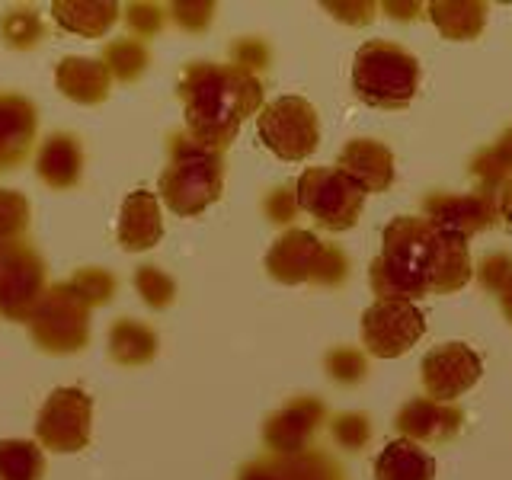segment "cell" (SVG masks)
Returning <instances> with one entry per match:
<instances>
[{
  "mask_svg": "<svg viewBox=\"0 0 512 480\" xmlns=\"http://www.w3.org/2000/svg\"><path fill=\"white\" fill-rule=\"evenodd\" d=\"M474 263L468 240L445 234L420 215L394 218L381 234V253L368 266L378 298L416 301L423 295H448L471 282Z\"/></svg>",
  "mask_w": 512,
  "mask_h": 480,
  "instance_id": "obj_1",
  "label": "cell"
},
{
  "mask_svg": "<svg viewBox=\"0 0 512 480\" xmlns=\"http://www.w3.org/2000/svg\"><path fill=\"white\" fill-rule=\"evenodd\" d=\"M176 96L183 103L186 132L224 154L240 125L263 109V80L237 64L192 61L180 74Z\"/></svg>",
  "mask_w": 512,
  "mask_h": 480,
  "instance_id": "obj_2",
  "label": "cell"
},
{
  "mask_svg": "<svg viewBox=\"0 0 512 480\" xmlns=\"http://www.w3.org/2000/svg\"><path fill=\"white\" fill-rule=\"evenodd\" d=\"M224 189V157L205 148L189 132H173L167 138V167L160 173V199L173 215L192 218L221 199Z\"/></svg>",
  "mask_w": 512,
  "mask_h": 480,
  "instance_id": "obj_3",
  "label": "cell"
},
{
  "mask_svg": "<svg viewBox=\"0 0 512 480\" xmlns=\"http://www.w3.org/2000/svg\"><path fill=\"white\" fill-rule=\"evenodd\" d=\"M420 87V64L404 45L388 39L365 42L352 61V90L375 109H407Z\"/></svg>",
  "mask_w": 512,
  "mask_h": 480,
  "instance_id": "obj_4",
  "label": "cell"
},
{
  "mask_svg": "<svg viewBox=\"0 0 512 480\" xmlns=\"http://www.w3.org/2000/svg\"><path fill=\"white\" fill-rule=\"evenodd\" d=\"M266 272L282 285L314 282L336 288L349 276V256L330 240H320L314 231L292 228L269 247Z\"/></svg>",
  "mask_w": 512,
  "mask_h": 480,
  "instance_id": "obj_5",
  "label": "cell"
},
{
  "mask_svg": "<svg viewBox=\"0 0 512 480\" xmlns=\"http://www.w3.org/2000/svg\"><path fill=\"white\" fill-rule=\"evenodd\" d=\"M90 314L93 308L74 292L71 282H58L45 288L26 327L42 352L71 356L90 343Z\"/></svg>",
  "mask_w": 512,
  "mask_h": 480,
  "instance_id": "obj_6",
  "label": "cell"
},
{
  "mask_svg": "<svg viewBox=\"0 0 512 480\" xmlns=\"http://www.w3.org/2000/svg\"><path fill=\"white\" fill-rule=\"evenodd\" d=\"M295 199L320 228L340 234L359 221L365 192L336 167H308L295 180Z\"/></svg>",
  "mask_w": 512,
  "mask_h": 480,
  "instance_id": "obj_7",
  "label": "cell"
},
{
  "mask_svg": "<svg viewBox=\"0 0 512 480\" xmlns=\"http://www.w3.org/2000/svg\"><path fill=\"white\" fill-rule=\"evenodd\" d=\"M256 132L279 160H304L320 144V119L304 96H279L260 109Z\"/></svg>",
  "mask_w": 512,
  "mask_h": 480,
  "instance_id": "obj_8",
  "label": "cell"
},
{
  "mask_svg": "<svg viewBox=\"0 0 512 480\" xmlns=\"http://www.w3.org/2000/svg\"><path fill=\"white\" fill-rule=\"evenodd\" d=\"M426 333V314L416 301L378 298L362 314V343L375 359H397L410 352Z\"/></svg>",
  "mask_w": 512,
  "mask_h": 480,
  "instance_id": "obj_9",
  "label": "cell"
},
{
  "mask_svg": "<svg viewBox=\"0 0 512 480\" xmlns=\"http://www.w3.org/2000/svg\"><path fill=\"white\" fill-rule=\"evenodd\" d=\"M93 397L84 388H58L48 394L36 423V439L48 452L71 455L90 442Z\"/></svg>",
  "mask_w": 512,
  "mask_h": 480,
  "instance_id": "obj_10",
  "label": "cell"
},
{
  "mask_svg": "<svg viewBox=\"0 0 512 480\" xmlns=\"http://www.w3.org/2000/svg\"><path fill=\"white\" fill-rule=\"evenodd\" d=\"M423 388L429 400L439 404H452L455 397H461L468 388H474L477 378L484 375L480 356L464 343H442L423 359Z\"/></svg>",
  "mask_w": 512,
  "mask_h": 480,
  "instance_id": "obj_11",
  "label": "cell"
},
{
  "mask_svg": "<svg viewBox=\"0 0 512 480\" xmlns=\"http://www.w3.org/2000/svg\"><path fill=\"white\" fill-rule=\"evenodd\" d=\"M327 407L317 397H295L288 404L272 413L263 426V439L272 455H295L304 452L314 432L324 426Z\"/></svg>",
  "mask_w": 512,
  "mask_h": 480,
  "instance_id": "obj_12",
  "label": "cell"
},
{
  "mask_svg": "<svg viewBox=\"0 0 512 480\" xmlns=\"http://www.w3.org/2000/svg\"><path fill=\"white\" fill-rule=\"evenodd\" d=\"M426 221L436 224L445 234H458L468 240L471 234L490 231L500 221V208L484 192H471V196H429L423 202Z\"/></svg>",
  "mask_w": 512,
  "mask_h": 480,
  "instance_id": "obj_13",
  "label": "cell"
},
{
  "mask_svg": "<svg viewBox=\"0 0 512 480\" xmlns=\"http://www.w3.org/2000/svg\"><path fill=\"white\" fill-rule=\"evenodd\" d=\"M39 109L23 93H0V173L16 170L32 154Z\"/></svg>",
  "mask_w": 512,
  "mask_h": 480,
  "instance_id": "obj_14",
  "label": "cell"
},
{
  "mask_svg": "<svg viewBox=\"0 0 512 480\" xmlns=\"http://www.w3.org/2000/svg\"><path fill=\"white\" fill-rule=\"evenodd\" d=\"M237 480H346L327 452L304 448L295 455H266L244 464Z\"/></svg>",
  "mask_w": 512,
  "mask_h": 480,
  "instance_id": "obj_15",
  "label": "cell"
},
{
  "mask_svg": "<svg viewBox=\"0 0 512 480\" xmlns=\"http://www.w3.org/2000/svg\"><path fill=\"white\" fill-rule=\"evenodd\" d=\"M116 237L122 250L128 253H144L160 244V237H164V215H160V199L154 192L148 189L128 192L119 212Z\"/></svg>",
  "mask_w": 512,
  "mask_h": 480,
  "instance_id": "obj_16",
  "label": "cell"
},
{
  "mask_svg": "<svg viewBox=\"0 0 512 480\" xmlns=\"http://www.w3.org/2000/svg\"><path fill=\"white\" fill-rule=\"evenodd\" d=\"M336 170L346 173L365 196L368 192H384L394 183V154L381 141L356 138L336 157Z\"/></svg>",
  "mask_w": 512,
  "mask_h": 480,
  "instance_id": "obj_17",
  "label": "cell"
},
{
  "mask_svg": "<svg viewBox=\"0 0 512 480\" xmlns=\"http://www.w3.org/2000/svg\"><path fill=\"white\" fill-rule=\"evenodd\" d=\"M464 416L455 404H439V400L416 397L400 410L397 432L410 442H445L458 436Z\"/></svg>",
  "mask_w": 512,
  "mask_h": 480,
  "instance_id": "obj_18",
  "label": "cell"
},
{
  "mask_svg": "<svg viewBox=\"0 0 512 480\" xmlns=\"http://www.w3.org/2000/svg\"><path fill=\"white\" fill-rule=\"evenodd\" d=\"M55 84L58 90L68 96V100L80 103V106H100L109 100L112 90V74L103 64V58H80L71 55L58 61L55 68Z\"/></svg>",
  "mask_w": 512,
  "mask_h": 480,
  "instance_id": "obj_19",
  "label": "cell"
},
{
  "mask_svg": "<svg viewBox=\"0 0 512 480\" xmlns=\"http://www.w3.org/2000/svg\"><path fill=\"white\" fill-rule=\"evenodd\" d=\"M36 173H39V180L52 189L77 186L80 173H84V144L71 132L48 135L36 154Z\"/></svg>",
  "mask_w": 512,
  "mask_h": 480,
  "instance_id": "obj_20",
  "label": "cell"
},
{
  "mask_svg": "<svg viewBox=\"0 0 512 480\" xmlns=\"http://www.w3.org/2000/svg\"><path fill=\"white\" fill-rule=\"evenodd\" d=\"M52 16L58 29L71 32V36H84V39H100L116 26L119 20V4H109V0H58L52 4Z\"/></svg>",
  "mask_w": 512,
  "mask_h": 480,
  "instance_id": "obj_21",
  "label": "cell"
},
{
  "mask_svg": "<svg viewBox=\"0 0 512 480\" xmlns=\"http://www.w3.org/2000/svg\"><path fill=\"white\" fill-rule=\"evenodd\" d=\"M375 480H436V461L416 442L394 439L375 461Z\"/></svg>",
  "mask_w": 512,
  "mask_h": 480,
  "instance_id": "obj_22",
  "label": "cell"
},
{
  "mask_svg": "<svg viewBox=\"0 0 512 480\" xmlns=\"http://www.w3.org/2000/svg\"><path fill=\"white\" fill-rule=\"evenodd\" d=\"M109 356L119 365H148L157 356V333L132 317H119L109 327Z\"/></svg>",
  "mask_w": 512,
  "mask_h": 480,
  "instance_id": "obj_23",
  "label": "cell"
},
{
  "mask_svg": "<svg viewBox=\"0 0 512 480\" xmlns=\"http://www.w3.org/2000/svg\"><path fill=\"white\" fill-rule=\"evenodd\" d=\"M429 20L436 23V29L445 39H477L484 32L487 23V4H474V0H461V4H448V0H436L426 7Z\"/></svg>",
  "mask_w": 512,
  "mask_h": 480,
  "instance_id": "obj_24",
  "label": "cell"
},
{
  "mask_svg": "<svg viewBox=\"0 0 512 480\" xmlns=\"http://www.w3.org/2000/svg\"><path fill=\"white\" fill-rule=\"evenodd\" d=\"M45 474L42 445L32 439L0 442V480H39Z\"/></svg>",
  "mask_w": 512,
  "mask_h": 480,
  "instance_id": "obj_25",
  "label": "cell"
},
{
  "mask_svg": "<svg viewBox=\"0 0 512 480\" xmlns=\"http://www.w3.org/2000/svg\"><path fill=\"white\" fill-rule=\"evenodd\" d=\"M471 173L480 180V192H484L487 199H493V192L506 180H512V128L500 141L490 144V148H484L474 157Z\"/></svg>",
  "mask_w": 512,
  "mask_h": 480,
  "instance_id": "obj_26",
  "label": "cell"
},
{
  "mask_svg": "<svg viewBox=\"0 0 512 480\" xmlns=\"http://www.w3.org/2000/svg\"><path fill=\"white\" fill-rule=\"evenodd\" d=\"M148 45H144L141 39H112L106 48H103V64L109 68L112 80H122V84H132V80H138L144 71H148Z\"/></svg>",
  "mask_w": 512,
  "mask_h": 480,
  "instance_id": "obj_27",
  "label": "cell"
},
{
  "mask_svg": "<svg viewBox=\"0 0 512 480\" xmlns=\"http://www.w3.org/2000/svg\"><path fill=\"white\" fill-rule=\"evenodd\" d=\"M0 36H4V42L16 48V52H29V48H36L45 39L42 16L32 7H16L4 13V20H0Z\"/></svg>",
  "mask_w": 512,
  "mask_h": 480,
  "instance_id": "obj_28",
  "label": "cell"
},
{
  "mask_svg": "<svg viewBox=\"0 0 512 480\" xmlns=\"http://www.w3.org/2000/svg\"><path fill=\"white\" fill-rule=\"evenodd\" d=\"M68 282H71L74 292L90 304V308H103V304H109L112 298H116V288H119L116 276H112L109 269H100V266L77 269Z\"/></svg>",
  "mask_w": 512,
  "mask_h": 480,
  "instance_id": "obj_29",
  "label": "cell"
},
{
  "mask_svg": "<svg viewBox=\"0 0 512 480\" xmlns=\"http://www.w3.org/2000/svg\"><path fill=\"white\" fill-rule=\"evenodd\" d=\"M135 288H138V295L141 301L148 304V308L154 311H164L173 304L176 298V282L167 276L160 266H151V263H144L135 269Z\"/></svg>",
  "mask_w": 512,
  "mask_h": 480,
  "instance_id": "obj_30",
  "label": "cell"
},
{
  "mask_svg": "<svg viewBox=\"0 0 512 480\" xmlns=\"http://www.w3.org/2000/svg\"><path fill=\"white\" fill-rule=\"evenodd\" d=\"M29 231V199L16 189H0V240H23Z\"/></svg>",
  "mask_w": 512,
  "mask_h": 480,
  "instance_id": "obj_31",
  "label": "cell"
},
{
  "mask_svg": "<svg viewBox=\"0 0 512 480\" xmlns=\"http://www.w3.org/2000/svg\"><path fill=\"white\" fill-rule=\"evenodd\" d=\"M125 23L132 29V39H151L167 23V13L157 4H132L125 10Z\"/></svg>",
  "mask_w": 512,
  "mask_h": 480,
  "instance_id": "obj_32",
  "label": "cell"
},
{
  "mask_svg": "<svg viewBox=\"0 0 512 480\" xmlns=\"http://www.w3.org/2000/svg\"><path fill=\"white\" fill-rule=\"evenodd\" d=\"M327 372H330V378H336L340 384H356V381H362L365 378V359H362V352L349 349V346L333 349L330 356H327Z\"/></svg>",
  "mask_w": 512,
  "mask_h": 480,
  "instance_id": "obj_33",
  "label": "cell"
},
{
  "mask_svg": "<svg viewBox=\"0 0 512 480\" xmlns=\"http://www.w3.org/2000/svg\"><path fill=\"white\" fill-rule=\"evenodd\" d=\"M330 432L343 448H349V452H359V448L365 445V439H368V420L362 413H343V416H336V420L330 423Z\"/></svg>",
  "mask_w": 512,
  "mask_h": 480,
  "instance_id": "obj_34",
  "label": "cell"
},
{
  "mask_svg": "<svg viewBox=\"0 0 512 480\" xmlns=\"http://www.w3.org/2000/svg\"><path fill=\"white\" fill-rule=\"evenodd\" d=\"M231 64H237V68H244L250 74H260L269 68V45L263 39H237L231 45Z\"/></svg>",
  "mask_w": 512,
  "mask_h": 480,
  "instance_id": "obj_35",
  "label": "cell"
},
{
  "mask_svg": "<svg viewBox=\"0 0 512 480\" xmlns=\"http://www.w3.org/2000/svg\"><path fill=\"white\" fill-rule=\"evenodd\" d=\"M170 20L176 26H183L189 32H202L208 23L215 20V4H173L170 7Z\"/></svg>",
  "mask_w": 512,
  "mask_h": 480,
  "instance_id": "obj_36",
  "label": "cell"
},
{
  "mask_svg": "<svg viewBox=\"0 0 512 480\" xmlns=\"http://www.w3.org/2000/svg\"><path fill=\"white\" fill-rule=\"evenodd\" d=\"M263 208H266L269 221H276V224H288L301 212L298 199H295V189H288V186L272 189L269 196H266V202H263Z\"/></svg>",
  "mask_w": 512,
  "mask_h": 480,
  "instance_id": "obj_37",
  "label": "cell"
},
{
  "mask_svg": "<svg viewBox=\"0 0 512 480\" xmlns=\"http://www.w3.org/2000/svg\"><path fill=\"white\" fill-rule=\"evenodd\" d=\"M509 272H512V256L509 253H493L484 260V266H480V282H484L496 295L503 288V282L509 279Z\"/></svg>",
  "mask_w": 512,
  "mask_h": 480,
  "instance_id": "obj_38",
  "label": "cell"
},
{
  "mask_svg": "<svg viewBox=\"0 0 512 480\" xmlns=\"http://www.w3.org/2000/svg\"><path fill=\"white\" fill-rule=\"evenodd\" d=\"M327 10L333 16H340V20H346V23H365V20H372V16H375V7L372 4H356V7L327 4Z\"/></svg>",
  "mask_w": 512,
  "mask_h": 480,
  "instance_id": "obj_39",
  "label": "cell"
},
{
  "mask_svg": "<svg viewBox=\"0 0 512 480\" xmlns=\"http://www.w3.org/2000/svg\"><path fill=\"white\" fill-rule=\"evenodd\" d=\"M23 240H0V295H4V285H7V276L13 269V260H16V250H20Z\"/></svg>",
  "mask_w": 512,
  "mask_h": 480,
  "instance_id": "obj_40",
  "label": "cell"
},
{
  "mask_svg": "<svg viewBox=\"0 0 512 480\" xmlns=\"http://www.w3.org/2000/svg\"><path fill=\"white\" fill-rule=\"evenodd\" d=\"M493 202H496V208H500V215L512 224V180H506L500 189L493 192Z\"/></svg>",
  "mask_w": 512,
  "mask_h": 480,
  "instance_id": "obj_41",
  "label": "cell"
},
{
  "mask_svg": "<svg viewBox=\"0 0 512 480\" xmlns=\"http://www.w3.org/2000/svg\"><path fill=\"white\" fill-rule=\"evenodd\" d=\"M384 13L394 16V20H413V16H420L423 7L420 4H410V7H397V4H384Z\"/></svg>",
  "mask_w": 512,
  "mask_h": 480,
  "instance_id": "obj_42",
  "label": "cell"
},
{
  "mask_svg": "<svg viewBox=\"0 0 512 480\" xmlns=\"http://www.w3.org/2000/svg\"><path fill=\"white\" fill-rule=\"evenodd\" d=\"M496 298H500V308H503V314H506V320L512 324V272H509V279L503 282V288L496 292Z\"/></svg>",
  "mask_w": 512,
  "mask_h": 480,
  "instance_id": "obj_43",
  "label": "cell"
}]
</instances>
